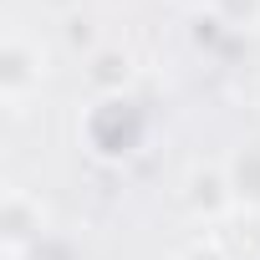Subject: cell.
Here are the masks:
<instances>
[{"label": "cell", "mask_w": 260, "mask_h": 260, "mask_svg": "<svg viewBox=\"0 0 260 260\" xmlns=\"http://www.w3.org/2000/svg\"><path fill=\"white\" fill-rule=\"evenodd\" d=\"M41 230H46V209H41V199L26 194V189H6V209H0V235H6V250L21 255L26 245L41 240Z\"/></svg>", "instance_id": "4"}, {"label": "cell", "mask_w": 260, "mask_h": 260, "mask_svg": "<svg viewBox=\"0 0 260 260\" xmlns=\"http://www.w3.org/2000/svg\"><path fill=\"white\" fill-rule=\"evenodd\" d=\"M235 199L240 204H260V148H245L235 158Z\"/></svg>", "instance_id": "7"}, {"label": "cell", "mask_w": 260, "mask_h": 260, "mask_svg": "<svg viewBox=\"0 0 260 260\" xmlns=\"http://www.w3.org/2000/svg\"><path fill=\"white\" fill-rule=\"evenodd\" d=\"M41 72H46V56H41V46L31 36L11 31L6 41H0V102L6 107L26 102L41 87Z\"/></svg>", "instance_id": "2"}, {"label": "cell", "mask_w": 260, "mask_h": 260, "mask_svg": "<svg viewBox=\"0 0 260 260\" xmlns=\"http://www.w3.org/2000/svg\"><path fill=\"white\" fill-rule=\"evenodd\" d=\"M174 260H230V255H224V245H219L214 235H209V240L199 235V240H189V245H184Z\"/></svg>", "instance_id": "8"}, {"label": "cell", "mask_w": 260, "mask_h": 260, "mask_svg": "<svg viewBox=\"0 0 260 260\" xmlns=\"http://www.w3.org/2000/svg\"><path fill=\"white\" fill-rule=\"evenodd\" d=\"M87 82H92L102 97H122V87L133 82V61H127V51L97 46V51L87 56Z\"/></svg>", "instance_id": "6"}, {"label": "cell", "mask_w": 260, "mask_h": 260, "mask_svg": "<svg viewBox=\"0 0 260 260\" xmlns=\"http://www.w3.org/2000/svg\"><path fill=\"white\" fill-rule=\"evenodd\" d=\"M214 240L224 245L230 260H260V204H235L214 224Z\"/></svg>", "instance_id": "5"}, {"label": "cell", "mask_w": 260, "mask_h": 260, "mask_svg": "<svg viewBox=\"0 0 260 260\" xmlns=\"http://www.w3.org/2000/svg\"><path fill=\"white\" fill-rule=\"evenodd\" d=\"M143 138V117L127 97H102L87 117V143L102 153V158H122L133 153V143Z\"/></svg>", "instance_id": "1"}, {"label": "cell", "mask_w": 260, "mask_h": 260, "mask_svg": "<svg viewBox=\"0 0 260 260\" xmlns=\"http://www.w3.org/2000/svg\"><path fill=\"white\" fill-rule=\"evenodd\" d=\"M184 204H189L199 219H214V224H219V219L240 204V199H235V179H230L224 169H214V164H209V169L199 164V169H189V179H184Z\"/></svg>", "instance_id": "3"}]
</instances>
